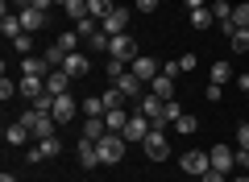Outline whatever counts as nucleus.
Wrapping results in <instances>:
<instances>
[{"mask_svg": "<svg viewBox=\"0 0 249 182\" xmlns=\"http://www.w3.org/2000/svg\"><path fill=\"white\" fill-rule=\"evenodd\" d=\"M4 9H13V13H21V9H29V0H4Z\"/></svg>", "mask_w": 249, "mask_h": 182, "instance_id": "nucleus-40", "label": "nucleus"}, {"mask_svg": "<svg viewBox=\"0 0 249 182\" xmlns=\"http://www.w3.org/2000/svg\"><path fill=\"white\" fill-rule=\"evenodd\" d=\"M29 4H34V9H42V13H46V9H50V4H58V0H29Z\"/></svg>", "mask_w": 249, "mask_h": 182, "instance_id": "nucleus-42", "label": "nucleus"}, {"mask_svg": "<svg viewBox=\"0 0 249 182\" xmlns=\"http://www.w3.org/2000/svg\"><path fill=\"white\" fill-rule=\"evenodd\" d=\"M75 33H79V37L100 33V21H96V17H83V21H75Z\"/></svg>", "mask_w": 249, "mask_h": 182, "instance_id": "nucleus-29", "label": "nucleus"}, {"mask_svg": "<svg viewBox=\"0 0 249 182\" xmlns=\"http://www.w3.org/2000/svg\"><path fill=\"white\" fill-rule=\"evenodd\" d=\"M29 137H34V132H29L21 120H17V124H4V145H25Z\"/></svg>", "mask_w": 249, "mask_h": 182, "instance_id": "nucleus-21", "label": "nucleus"}, {"mask_svg": "<svg viewBox=\"0 0 249 182\" xmlns=\"http://www.w3.org/2000/svg\"><path fill=\"white\" fill-rule=\"evenodd\" d=\"M17 17H21V29H25V33H37V29H46V13H42V9H34V4H29V9H21Z\"/></svg>", "mask_w": 249, "mask_h": 182, "instance_id": "nucleus-14", "label": "nucleus"}, {"mask_svg": "<svg viewBox=\"0 0 249 182\" xmlns=\"http://www.w3.org/2000/svg\"><path fill=\"white\" fill-rule=\"evenodd\" d=\"M175 129H178V132H196V129H199V120H196V116H187V112H183V116L175 120Z\"/></svg>", "mask_w": 249, "mask_h": 182, "instance_id": "nucleus-34", "label": "nucleus"}, {"mask_svg": "<svg viewBox=\"0 0 249 182\" xmlns=\"http://www.w3.org/2000/svg\"><path fill=\"white\" fill-rule=\"evenodd\" d=\"M54 120H58V124H71L75 120V99H71V91H67V96H54Z\"/></svg>", "mask_w": 249, "mask_h": 182, "instance_id": "nucleus-12", "label": "nucleus"}, {"mask_svg": "<svg viewBox=\"0 0 249 182\" xmlns=\"http://www.w3.org/2000/svg\"><path fill=\"white\" fill-rule=\"evenodd\" d=\"M124 70H129V66H124L121 58H108V83H116V79H121Z\"/></svg>", "mask_w": 249, "mask_h": 182, "instance_id": "nucleus-35", "label": "nucleus"}, {"mask_svg": "<svg viewBox=\"0 0 249 182\" xmlns=\"http://www.w3.org/2000/svg\"><path fill=\"white\" fill-rule=\"evenodd\" d=\"M108 108H104V99L100 96H91V99H83V116H104Z\"/></svg>", "mask_w": 249, "mask_h": 182, "instance_id": "nucleus-30", "label": "nucleus"}, {"mask_svg": "<svg viewBox=\"0 0 249 182\" xmlns=\"http://www.w3.org/2000/svg\"><path fill=\"white\" fill-rule=\"evenodd\" d=\"M229 182H249V174H241V170H237V174H229Z\"/></svg>", "mask_w": 249, "mask_h": 182, "instance_id": "nucleus-43", "label": "nucleus"}, {"mask_svg": "<svg viewBox=\"0 0 249 182\" xmlns=\"http://www.w3.org/2000/svg\"><path fill=\"white\" fill-rule=\"evenodd\" d=\"M108 58H121V62H133L137 58V42L129 33H116L112 42H108Z\"/></svg>", "mask_w": 249, "mask_h": 182, "instance_id": "nucleus-7", "label": "nucleus"}, {"mask_svg": "<svg viewBox=\"0 0 249 182\" xmlns=\"http://www.w3.org/2000/svg\"><path fill=\"white\" fill-rule=\"evenodd\" d=\"M178 165H183L187 174H196V178H204V174L212 170V157H208L204 149H187V153L178 157Z\"/></svg>", "mask_w": 249, "mask_h": 182, "instance_id": "nucleus-5", "label": "nucleus"}, {"mask_svg": "<svg viewBox=\"0 0 249 182\" xmlns=\"http://www.w3.org/2000/svg\"><path fill=\"white\" fill-rule=\"evenodd\" d=\"M241 91H249V75H241Z\"/></svg>", "mask_w": 249, "mask_h": 182, "instance_id": "nucleus-46", "label": "nucleus"}, {"mask_svg": "<svg viewBox=\"0 0 249 182\" xmlns=\"http://www.w3.org/2000/svg\"><path fill=\"white\" fill-rule=\"evenodd\" d=\"M62 70H67L71 79H83V75L91 70V62L83 58V54H67V62H62Z\"/></svg>", "mask_w": 249, "mask_h": 182, "instance_id": "nucleus-19", "label": "nucleus"}, {"mask_svg": "<svg viewBox=\"0 0 249 182\" xmlns=\"http://www.w3.org/2000/svg\"><path fill=\"white\" fill-rule=\"evenodd\" d=\"M75 153H79V165H83V170H96V165H100V153H96V141L79 137V145H75Z\"/></svg>", "mask_w": 249, "mask_h": 182, "instance_id": "nucleus-13", "label": "nucleus"}, {"mask_svg": "<svg viewBox=\"0 0 249 182\" xmlns=\"http://www.w3.org/2000/svg\"><path fill=\"white\" fill-rule=\"evenodd\" d=\"M13 50H17V54H29V50H34V33H21L17 42H13Z\"/></svg>", "mask_w": 249, "mask_h": 182, "instance_id": "nucleus-36", "label": "nucleus"}, {"mask_svg": "<svg viewBox=\"0 0 249 182\" xmlns=\"http://www.w3.org/2000/svg\"><path fill=\"white\" fill-rule=\"evenodd\" d=\"M112 9H116L112 0H88V13H91V17H96V21H104V17H108V13H112Z\"/></svg>", "mask_w": 249, "mask_h": 182, "instance_id": "nucleus-26", "label": "nucleus"}, {"mask_svg": "<svg viewBox=\"0 0 249 182\" xmlns=\"http://www.w3.org/2000/svg\"><path fill=\"white\" fill-rule=\"evenodd\" d=\"M150 96H158V99H175V75H166V70H162V75L150 83Z\"/></svg>", "mask_w": 249, "mask_h": 182, "instance_id": "nucleus-17", "label": "nucleus"}, {"mask_svg": "<svg viewBox=\"0 0 249 182\" xmlns=\"http://www.w3.org/2000/svg\"><path fill=\"white\" fill-rule=\"evenodd\" d=\"M204 182H229V174H220V170H208V174H204Z\"/></svg>", "mask_w": 249, "mask_h": 182, "instance_id": "nucleus-39", "label": "nucleus"}, {"mask_svg": "<svg viewBox=\"0 0 249 182\" xmlns=\"http://www.w3.org/2000/svg\"><path fill=\"white\" fill-rule=\"evenodd\" d=\"M183 4H187V13H191V9H204V0H183Z\"/></svg>", "mask_w": 249, "mask_h": 182, "instance_id": "nucleus-44", "label": "nucleus"}, {"mask_svg": "<svg viewBox=\"0 0 249 182\" xmlns=\"http://www.w3.org/2000/svg\"><path fill=\"white\" fill-rule=\"evenodd\" d=\"M232 25H237V29H249V0L232 4Z\"/></svg>", "mask_w": 249, "mask_h": 182, "instance_id": "nucleus-27", "label": "nucleus"}, {"mask_svg": "<svg viewBox=\"0 0 249 182\" xmlns=\"http://www.w3.org/2000/svg\"><path fill=\"white\" fill-rule=\"evenodd\" d=\"M21 124H25L37 141H42V137H54V129H58V120H54V116H46V112H37V108H29V112L21 116Z\"/></svg>", "mask_w": 249, "mask_h": 182, "instance_id": "nucleus-2", "label": "nucleus"}, {"mask_svg": "<svg viewBox=\"0 0 249 182\" xmlns=\"http://www.w3.org/2000/svg\"><path fill=\"white\" fill-rule=\"evenodd\" d=\"M75 42H79V33H75V29H67V33H58V46H62L67 54H79V50H75Z\"/></svg>", "mask_w": 249, "mask_h": 182, "instance_id": "nucleus-32", "label": "nucleus"}, {"mask_svg": "<svg viewBox=\"0 0 249 182\" xmlns=\"http://www.w3.org/2000/svg\"><path fill=\"white\" fill-rule=\"evenodd\" d=\"M237 149H249V124H237Z\"/></svg>", "mask_w": 249, "mask_h": 182, "instance_id": "nucleus-38", "label": "nucleus"}, {"mask_svg": "<svg viewBox=\"0 0 249 182\" xmlns=\"http://www.w3.org/2000/svg\"><path fill=\"white\" fill-rule=\"evenodd\" d=\"M0 33L9 37V42H17V37L25 33V29H21V17H17L13 9H4V17H0Z\"/></svg>", "mask_w": 249, "mask_h": 182, "instance_id": "nucleus-16", "label": "nucleus"}, {"mask_svg": "<svg viewBox=\"0 0 249 182\" xmlns=\"http://www.w3.org/2000/svg\"><path fill=\"white\" fill-rule=\"evenodd\" d=\"M212 17L220 21V25H229V21H232V4H229V0H216V4H212Z\"/></svg>", "mask_w": 249, "mask_h": 182, "instance_id": "nucleus-28", "label": "nucleus"}, {"mask_svg": "<svg viewBox=\"0 0 249 182\" xmlns=\"http://www.w3.org/2000/svg\"><path fill=\"white\" fill-rule=\"evenodd\" d=\"M129 116H133V112H124V108H112V112L104 116L108 132H124V124H129Z\"/></svg>", "mask_w": 249, "mask_h": 182, "instance_id": "nucleus-22", "label": "nucleus"}, {"mask_svg": "<svg viewBox=\"0 0 249 182\" xmlns=\"http://www.w3.org/2000/svg\"><path fill=\"white\" fill-rule=\"evenodd\" d=\"M58 4H67V0H58Z\"/></svg>", "mask_w": 249, "mask_h": 182, "instance_id": "nucleus-47", "label": "nucleus"}, {"mask_svg": "<svg viewBox=\"0 0 249 182\" xmlns=\"http://www.w3.org/2000/svg\"><path fill=\"white\" fill-rule=\"evenodd\" d=\"M191 25H196V29H208V25H216L212 9H208V4H204V9H191Z\"/></svg>", "mask_w": 249, "mask_h": 182, "instance_id": "nucleus-23", "label": "nucleus"}, {"mask_svg": "<svg viewBox=\"0 0 249 182\" xmlns=\"http://www.w3.org/2000/svg\"><path fill=\"white\" fill-rule=\"evenodd\" d=\"M62 9H67V17H71V21H83V17H91V13H88V0H67Z\"/></svg>", "mask_w": 249, "mask_h": 182, "instance_id": "nucleus-25", "label": "nucleus"}, {"mask_svg": "<svg viewBox=\"0 0 249 182\" xmlns=\"http://www.w3.org/2000/svg\"><path fill=\"white\" fill-rule=\"evenodd\" d=\"M229 46H232L237 54H245V50H249V29H237V33L229 37Z\"/></svg>", "mask_w": 249, "mask_h": 182, "instance_id": "nucleus-31", "label": "nucleus"}, {"mask_svg": "<svg viewBox=\"0 0 249 182\" xmlns=\"http://www.w3.org/2000/svg\"><path fill=\"white\" fill-rule=\"evenodd\" d=\"M208 157H212V170H220V174H237V149H229V145H212V149H208Z\"/></svg>", "mask_w": 249, "mask_h": 182, "instance_id": "nucleus-6", "label": "nucleus"}, {"mask_svg": "<svg viewBox=\"0 0 249 182\" xmlns=\"http://www.w3.org/2000/svg\"><path fill=\"white\" fill-rule=\"evenodd\" d=\"M58 153H62V141H58V137H42V141H37V145L25 153V162L37 165V162H46V157H58Z\"/></svg>", "mask_w": 249, "mask_h": 182, "instance_id": "nucleus-8", "label": "nucleus"}, {"mask_svg": "<svg viewBox=\"0 0 249 182\" xmlns=\"http://www.w3.org/2000/svg\"><path fill=\"white\" fill-rule=\"evenodd\" d=\"M137 9H142V13H154V9H158V0H137Z\"/></svg>", "mask_w": 249, "mask_h": 182, "instance_id": "nucleus-41", "label": "nucleus"}, {"mask_svg": "<svg viewBox=\"0 0 249 182\" xmlns=\"http://www.w3.org/2000/svg\"><path fill=\"white\" fill-rule=\"evenodd\" d=\"M71 83H75V79L67 75V70H50V75H46V91H50V96H67Z\"/></svg>", "mask_w": 249, "mask_h": 182, "instance_id": "nucleus-15", "label": "nucleus"}, {"mask_svg": "<svg viewBox=\"0 0 249 182\" xmlns=\"http://www.w3.org/2000/svg\"><path fill=\"white\" fill-rule=\"evenodd\" d=\"M129 70H133L142 83H154V79L162 75V66H158V58H145V54H137L133 62H129Z\"/></svg>", "mask_w": 249, "mask_h": 182, "instance_id": "nucleus-9", "label": "nucleus"}, {"mask_svg": "<svg viewBox=\"0 0 249 182\" xmlns=\"http://www.w3.org/2000/svg\"><path fill=\"white\" fill-rule=\"evenodd\" d=\"M124 149H129V141L121 137V132H104V137L96 141V153H100V165H116L124 157Z\"/></svg>", "mask_w": 249, "mask_h": 182, "instance_id": "nucleus-1", "label": "nucleus"}, {"mask_svg": "<svg viewBox=\"0 0 249 182\" xmlns=\"http://www.w3.org/2000/svg\"><path fill=\"white\" fill-rule=\"evenodd\" d=\"M229 79H232V66H229V62H224V58H220V62H212V83H216V87H224Z\"/></svg>", "mask_w": 249, "mask_h": 182, "instance_id": "nucleus-24", "label": "nucleus"}, {"mask_svg": "<svg viewBox=\"0 0 249 182\" xmlns=\"http://www.w3.org/2000/svg\"><path fill=\"white\" fill-rule=\"evenodd\" d=\"M199 66V54H183V58H178V70H196Z\"/></svg>", "mask_w": 249, "mask_h": 182, "instance_id": "nucleus-37", "label": "nucleus"}, {"mask_svg": "<svg viewBox=\"0 0 249 182\" xmlns=\"http://www.w3.org/2000/svg\"><path fill=\"white\" fill-rule=\"evenodd\" d=\"M17 87H21V96H25L29 104H37V99L46 96V79H34V75H21Z\"/></svg>", "mask_w": 249, "mask_h": 182, "instance_id": "nucleus-11", "label": "nucleus"}, {"mask_svg": "<svg viewBox=\"0 0 249 182\" xmlns=\"http://www.w3.org/2000/svg\"><path fill=\"white\" fill-rule=\"evenodd\" d=\"M21 75L46 79V75H50V62H46V58H34V54H25V58H21Z\"/></svg>", "mask_w": 249, "mask_h": 182, "instance_id": "nucleus-18", "label": "nucleus"}, {"mask_svg": "<svg viewBox=\"0 0 249 182\" xmlns=\"http://www.w3.org/2000/svg\"><path fill=\"white\" fill-rule=\"evenodd\" d=\"M150 129H154V120H150V116L133 112V116H129V124H124V132H121V137L129 141V145H142V141L150 137Z\"/></svg>", "mask_w": 249, "mask_h": 182, "instance_id": "nucleus-4", "label": "nucleus"}, {"mask_svg": "<svg viewBox=\"0 0 249 182\" xmlns=\"http://www.w3.org/2000/svg\"><path fill=\"white\" fill-rule=\"evenodd\" d=\"M100 29H104L108 37H116V33H124V29H129V9H112V13H108L104 21H100Z\"/></svg>", "mask_w": 249, "mask_h": 182, "instance_id": "nucleus-10", "label": "nucleus"}, {"mask_svg": "<svg viewBox=\"0 0 249 182\" xmlns=\"http://www.w3.org/2000/svg\"><path fill=\"white\" fill-rule=\"evenodd\" d=\"M0 182H17V174H9V170H4V174H0Z\"/></svg>", "mask_w": 249, "mask_h": 182, "instance_id": "nucleus-45", "label": "nucleus"}, {"mask_svg": "<svg viewBox=\"0 0 249 182\" xmlns=\"http://www.w3.org/2000/svg\"><path fill=\"white\" fill-rule=\"evenodd\" d=\"M142 153L150 162H166L170 157V141H166V129H150V137L142 141Z\"/></svg>", "mask_w": 249, "mask_h": 182, "instance_id": "nucleus-3", "label": "nucleus"}, {"mask_svg": "<svg viewBox=\"0 0 249 182\" xmlns=\"http://www.w3.org/2000/svg\"><path fill=\"white\" fill-rule=\"evenodd\" d=\"M108 42H112V37H108L104 29H100V33H91V37H88V46H91V50H96V54H104V50H108Z\"/></svg>", "mask_w": 249, "mask_h": 182, "instance_id": "nucleus-33", "label": "nucleus"}, {"mask_svg": "<svg viewBox=\"0 0 249 182\" xmlns=\"http://www.w3.org/2000/svg\"><path fill=\"white\" fill-rule=\"evenodd\" d=\"M104 132H108L104 116H88V120H83V129H79V137H88V141H100Z\"/></svg>", "mask_w": 249, "mask_h": 182, "instance_id": "nucleus-20", "label": "nucleus"}]
</instances>
